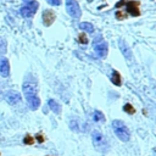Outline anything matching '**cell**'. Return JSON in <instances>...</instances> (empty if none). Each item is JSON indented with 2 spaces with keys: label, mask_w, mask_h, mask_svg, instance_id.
Here are the masks:
<instances>
[{
  "label": "cell",
  "mask_w": 156,
  "mask_h": 156,
  "mask_svg": "<svg viewBox=\"0 0 156 156\" xmlns=\"http://www.w3.org/2000/svg\"><path fill=\"white\" fill-rule=\"evenodd\" d=\"M111 82H112L115 85H117V87H119V85L122 84L119 72H117V71H112V73H111Z\"/></svg>",
  "instance_id": "5bb4252c"
},
{
  "label": "cell",
  "mask_w": 156,
  "mask_h": 156,
  "mask_svg": "<svg viewBox=\"0 0 156 156\" xmlns=\"http://www.w3.org/2000/svg\"><path fill=\"white\" fill-rule=\"evenodd\" d=\"M126 10H127V12H129V13H130L132 16H134V17H136V16L140 15V12H139V4L135 2V1L127 2V4H126Z\"/></svg>",
  "instance_id": "30bf717a"
},
{
  "label": "cell",
  "mask_w": 156,
  "mask_h": 156,
  "mask_svg": "<svg viewBox=\"0 0 156 156\" xmlns=\"http://www.w3.org/2000/svg\"><path fill=\"white\" fill-rule=\"evenodd\" d=\"M48 105H49L50 110H51L54 113H56V115H60V113H61V106H60V104H58L56 100L49 99V100H48Z\"/></svg>",
  "instance_id": "7c38bea8"
},
{
  "label": "cell",
  "mask_w": 156,
  "mask_h": 156,
  "mask_svg": "<svg viewBox=\"0 0 156 156\" xmlns=\"http://www.w3.org/2000/svg\"><path fill=\"white\" fill-rule=\"evenodd\" d=\"M0 93H1V89H0Z\"/></svg>",
  "instance_id": "603a6c76"
},
{
  "label": "cell",
  "mask_w": 156,
  "mask_h": 156,
  "mask_svg": "<svg viewBox=\"0 0 156 156\" xmlns=\"http://www.w3.org/2000/svg\"><path fill=\"white\" fill-rule=\"evenodd\" d=\"M23 143H24L26 145H32V144L34 143V139H33V136H30V135H26L24 139H23Z\"/></svg>",
  "instance_id": "d6986e66"
},
{
  "label": "cell",
  "mask_w": 156,
  "mask_h": 156,
  "mask_svg": "<svg viewBox=\"0 0 156 156\" xmlns=\"http://www.w3.org/2000/svg\"><path fill=\"white\" fill-rule=\"evenodd\" d=\"M112 129H113L116 136H117L119 140H122V141H124V143H127V141L129 140V138H130L129 129H128V127L124 124L123 121H121V119H115V121H112Z\"/></svg>",
  "instance_id": "6da1fadb"
},
{
  "label": "cell",
  "mask_w": 156,
  "mask_h": 156,
  "mask_svg": "<svg viewBox=\"0 0 156 156\" xmlns=\"http://www.w3.org/2000/svg\"><path fill=\"white\" fill-rule=\"evenodd\" d=\"M91 140H93L94 147L98 151H100L102 154L107 151V149H108V141H107V139L105 138V135L101 132L93 130V133H91Z\"/></svg>",
  "instance_id": "7a4b0ae2"
},
{
  "label": "cell",
  "mask_w": 156,
  "mask_h": 156,
  "mask_svg": "<svg viewBox=\"0 0 156 156\" xmlns=\"http://www.w3.org/2000/svg\"><path fill=\"white\" fill-rule=\"evenodd\" d=\"M35 136H37V139H38V141H39V143H43V141H44V138H43V135H41V134H37Z\"/></svg>",
  "instance_id": "7402d4cb"
},
{
  "label": "cell",
  "mask_w": 156,
  "mask_h": 156,
  "mask_svg": "<svg viewBox=\"0 0 156 156\" xmlns=\"http://www.w3.org/2000/svg\"><path fill=\"white\" fill-rule=\"evenodd\" d=\"M78 41L82 43V44H87V43H88V38H87V35H85L84 33L79 34V35H78Z\"/></svg>",
  "instance_id": "ffe728a7"
},
{
  "label": "cell",
  "mask_w": 156,
  "mask_h": 156,
  "mask_svg": "<svg viewBox=\"0 0 156 156\" xmlns=\"http://www.w3.org/2000/svg\"><path fill=\"white\" fill-rule=\"evenodd\" d=\"M107 49H108V46H107V44L105 41H102V43H100L98 45L96 44L94 45V50L98 54V56H100V57H105L107 55Z\"/></svg>",
  "instance_id": "8fae6325"
},
{
  "label": "cell",
  "mask_w": 156,
  "mask_h": 156,
  "mask_svg": "<svg viewBox=\"0 0 156 156\" xmlns=\"http://www.w3.org/2000/svg\"><path fill=\"white\" fill-rule=\"evenodd\" d=\"M27 102H28V105H29V107L32 110H37L40 106V99H39L38 95H34V96L27 99Z\"/></svg>",
  "instance_id": "4fadbf2b"
},
{
  "label": "cell",
  "mask_w": 156,
  "mask_h": 156,
  "mask_svg": "<svg viewBox=\"0 0 156 156\" xmlns=\"http://www.w3.org/2000/svg\"><path fill=\"white\" fill-rule=\"evenodd\" d=\"M0 74L2 77H9L10 74V62L6 57H0Z\"/></svg>",
  "instance_id": "9c48e42d"
},
{
  "label": "cell",
  "mask_w": 156,
  "mask_h": 156,
  "mask_svg": "<svg viewBox=\"0 0 156 156\" xmlns=\"http://www.w3.org/2000/svg\"><path fill=\"white\" fill-rule=\"evenodd\" d=\"M5 100L10 104V105H16L18 102H21V95L18 91L15 90H9L5 93Z\"/></svg>",
  "instance_id": "8992f818"
},
{
  "label": "cell",
  "mask_w": 156,
  "mask_h": 156,
  "mask_svg": "<svg viewBox=\"0 0 156 156\" xmlns=\"http://www.w3.org/2000/svg\"><path fill=\"white\" fill-rule=\"evenodd\" d=\"M55 18H56V16H55V12H54L52 10H45V11L43 12L41 20H43L44 26H46V27L51 26L52 22L55 21Z\"/></svg>",
  "instance_id": "ba28073f"
},
{
  "label": "cell",
  "mask_w": 156,
  "mask_h": 156,
  "mask_svg": "<svg viewBox=\"0 0 156 156\" xmlns=\"http://www.w3.org/2000/svg\"><path fill=\"white\" fill-rule=\"evenodd\" d=\"M50 5H52V6H58V5H61V0H46Z\"/></svg>",
  "instance_id": "44dd1931"
},
{
  "label": "cell",
  "mask_w": 156,
  "mask_h": 156,
  "mask_svg": "<svg viewBox=\"0 0 156 156\" xmlns=\"http://www.w3.org/2000/svg\"><path fill=\"white\" fill-rule=\"evenodd\" d=\"M66 10L68 15L72 16L73 18H80L82 16L80 6L76 0H66Z\"/></svg>",
  "instance_id": "277c9868"
},
{
  "label": "cell",
  "mask_w": 156,
  "mask_h": 156,
  "mask_svg": "<svg viewBox=\"0 0 156 156\" xmlns=\"http://www.w3.org/2000/svg\"><path fill=\"white\" fill-rule=\"evenodd\" d=\"M123 110L127 112V113H129V115H133V113H135V108L130 105V104H126L124 106H123Z\"/></svg>",
  "instance_id": "e0dca14e"
},
{
  "label": "cell",
  "mask_w": 156,
  "mask_h": 156,
  "mask_svg": "<svg viewBox=\"0 0 156 156\" xmlns=\"http://www.w3.org/2000/svg\"><path fill=\"white\" fill-rule=\"evenodd\" d=\"M79 28L83 29L84 32H88V33H93L94 32V26L91 23H89V22H82L79 24Z\"/></svg>",
  "instance_id": "9a60e30c"
},
{
  "label": "cell",
  "mask_w": 156,
  "mask_h": 156,
  "mask_svg": "<svg viewBox=\"0 0 156 156\" xmlns=\"http://www.w3.org/2000/svg\"><path fill=\"white\" fill-rule=\"evenodd\" d=\"M23 93H24V96L26 99H29L34 95H38L37 94V84L35 83H32V82H24L23 83Z\"/></svg>",
  "instance_id": "5b68a950"
},
{
  "label": "cell",
  "mask_w": 156,
  "mask_h": 156,
  "mask_svg": "<svg viewBox=\"0 0 156 156\" xmlns=\"http://www.w3.org/2000/svg\"><path fill=\"white\" fill-rule=\"evenodd\" d=\"M93 121L94 122H104L105 121V116L101 111H94L93 112Z\"/></svg>",
  "instance_id": "2e32d148"
},
{
  "label": "cell",
  "mask_w": 156,
  "mask_h": 156,
  "mask_svg": "<svg viewBox=\"0 0 156 156\" xmlns=\"http://www.w3.org/2000/svg\"><path fill=\"white\" fill-rule=\"evenodd\" d=\"M118 46H119V50L122 52V55L127 58V60H132L133 58V54H132V50L129 49L128 44L123 40V39H119L118 40Z\"/></svg>",
  "instance_id": "52a82bcc"
},
{
  "label": "cell",
  "mask_w": 156,
  "mask_h": 156,
  "mask_svg": "<svg viewBox=\"0 0 156 156\" xmlns=\"http://www.w3.org/2000/svg\"><path fill=\"white\" fill-rule=\"evenodd\" d=\"M38 7H39L38 1H35V0H30L28 4L23 5V6L20 9V13H21L23 17L29 18V17H33V16H34V13L37 12Z\"/></svg>",
  "instance_id": "3957f363"
},
{
  "label": "cell",
  "mask_w": 156,
  "mask_h": 156,
  "mask_svg": "<svg viewBox=\"0 0 156 156\" xmlns=\"http://www.w3.org/2000/svg\"><path fill=\"white\" fill-rule=\"evenodd\" d=\"M116 18H117V20H126V18H127V12L117 11V12H116Z\"/></svg>",
  "instance_id": "ac0fdd59"
}]
</instances>
